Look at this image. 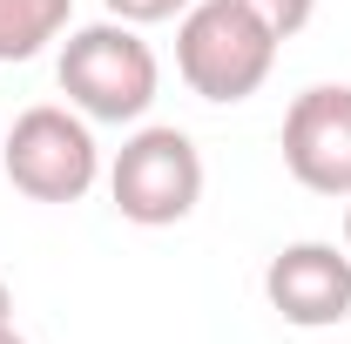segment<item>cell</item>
Here are the masks:
<instances>
[{
    "label": "cell",
    "instance_id": "6da1fadb",
    "mask_svg": "<svg viewBox=\"0 0 351 344\" xmlns=\"http://www.w3.org/2000/svg\"><path fill=\"white\" fill-rule=\"evenodd\" d=\"M277 47L284 41L263 27L250 7H237V0H196L176 21V75L189 82V95H203L217 108H237V101H250L270 82Z\"/></svg>",
    "mask_w": 351,
    "mask_h": 344
},
{
    "label": "cell",
    "instance_id": "7a4b0ae2",
    "mask_svg": "<svg viewBox=\"0 0 351 344\" xmlns=\"http://www.w3.org/2000/svg\"><path fill=\"white\" fill-rule=\"evenodd\" d=\"M61 95L68 108H82L88 122H142L156 88H162V68H156V47L135 34L129 21H95V27H75L68 47H61Z\"/></svg>",
    "mask_w": 351,
    "mask_h": 344
},
{
    "label": "cell",
    "instance_id": "3957f363",
    "mask_svg": "<svg viewBox=\"0 0 351 344\" xmlns=\"http://www.w3.org/2000/svg\"><path fill=\"white\" fill-rule=\"evenodd\" d=\"M108 196H115L122 223H135V230L182 223L203 203V156H196V142L182 129H169V122L135 129L115 149V162H108Z\"/></svg>",
    "mask_w": 351,
    "mask_h": 344
},
{
    "label": "cell",
    "instance_id": "277c9868",
    "mask_svg": "<svg viewBox=\"0 0 351 344\" xmlns=\"http://www.w3.org/2000/svg\"><path fill=\"white\" fill-rule=\"evenodd\" d=\"M0 169L27 203H82L95 189V175H101V149H95V129H88L82 108L41 101V108L14 115Z\"/></svg>",
    "mask_w": 351,
    "mask_h": 344
},
{
    "label": "cell",
    "instance_id": "5b68a950",
    "mask_svg": "<svg viewBox=\"0 0 351 344\" xmlns=\"http://www.w3.org/2000/svg\"><path fill=\"white\" fill-rule=\"evenodd\" d=\"M284 169L311 196H351V82H317L284 108Z\"/></svg>",
    "mask_w": 351,
    "mask_h": 344
},
{
    "label": "cell",
    "instance_id": "8992f818",
    "mask_svg": "<svg viewBox=\"0 0 351 344\" xmlns=\"http://www.w3.org/2000/svg\"><path fill=\"white\" fill-rule=\"evenodd\" d=\"M263 297L298 331H331L351 317V250L338 243H284L263 270Z\"/></svg>",
    "mask_w": 351,
    "mask_h": 344
},
{
    "label": "cell",
    "instance_id": "52a82bcc",
    "mask_svg": "<svg viewBox=\"0 0 351 344\" xmlns=\"http://www.w3.org/2000/svg\"><path fill=\"white\" fill-rule=\"evenodd\" d=\"M75 21V0H0V61H34Z\"/></svg>",
    "mask_w": 351,
    "mask_h": 344
},
{
    "label": "cell",
    "instance_id": "ba28073f",
    "mask_svg": "<svg viewBox=\"0 0 351 344\" xmlns=\"http://www.w3.org/2000/svg\"><path fill=\"white\" fill-rule=\"evenodd\" d=\"M237 7H250L277 41H298V34L311 27V14H317V0H237Z\"/></svg>",
    "mask_w": 351,
    "mask_h": 344
},
{
    "label": "cell",
    "instance_id": "9c48e42d",
    "mask_svg": "<svg viewBox=\"0 0 351 344\" xmlns=\"http://www.w3.org/2000/svg\"><path fill=\"white\" fill-rule=\"evenodd\" d=\"M108 21H129V27H156V21H182L196 0H101Z\"/></svg>",
    "mask_w": 351,
    "mask_h": 344
},
{
    "label": "cell",
    "instance_id": "30bf717a",
    "mask_svg": "<svg viewBox=\"0 0 351 344\" xmlns=\"http://www.w3.org/2000/svg\"><path fill=\"white\" fill-rule=\"evenodd\" d=\"M14 324V291H7V277H0V331Z\"/></svg>",
    "mask_w": 351,
    "mask_h": 344
},
{
    "label": "cell",
    "instance_id": "8fae6325",
    "mask_svg": "<svg viewBox=\"0 0 351 344\" xmlns=\"http://www.w3.org/2000/svg\"><path fill=\"white\" fill-rule=\"evenodd\" d=\"M0 344H27V338H21V331H14V324H7V331H0Z\"/></svg>",
    "mask_w": 351,
    "mask_h": 344
},
{
    "label": "cell",
    "instance_id": "7c38bea8",
    "mask_svg": "<svg viewBox=\"0 0 351 344\" xmlns=\"http://www.w3.org/2000/svg\"><path fill=\"white\" fill-rule=\"evenodd\" d=\"M345 250H351V196H345Z\"/></svg>",
    "mask_w": 351,
    "mask_h": 344
}]
</instances>
